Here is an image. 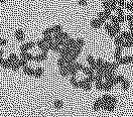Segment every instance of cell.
Returning <instances> with one entry per match:
<instances>
[{"instance_id": "cell-14", "label": "cell", "mask_w": 133, "mask_h": 117, "mask_svg": "<svg viewBox=\"0 0 133 117\" xmlns=\"http://www.w3.org/2000/svg\"><path fill=\"white\" fill-rule=\"evenodd\" d=\"M71 84H72L75 88H80V82L76 79L75 76H72V78H71Z\"/></svg>"}, {"instance_id": "cell-10", "label": "cell", "mask_w": 133, "mask_h": 117, "mask_svg": "<svg viewBox=\"0 0 133 117\" xmlns=\"http://www.w3.org/2000/svg\"><path fill=\"white\" fill-rule=\"evenodd\" d=\"M23 73H24L25 75L34 76V69L28 67V66H26V67L23 68Z\"/></svg>"}, {"instance_id": "cell-7", "label": "cell", "mask_w": 133, "mask_h": 117, "mask_svg": "<svg viewBox=\"0 0 133 117\" xmlns=\"http://www.w3.org/2000/svg\"><path fill=\"white\" fill-rule=\"evenodd\" d=\"M15 37H16V40L18 42H23L24 41V32H23V30L22 29H18L16 30V32H15Z\"/></svg>"}, {"instance_id": "cell-30", "label": "cell", "mask_w": 133, "mask_h": 117, "mask_svg": "<svg viewBox=\"0 0 133 117\" xmlns=\"http://www.w3.org/2000/svg\"><path fill=\"white\" fill-rule=\"evenodd\" d=\"M0 5H1V1H0Z\"/></svg>"}, {"instance_id": "cell-22", "label": "cell", "mask_w": 133, "mask_h": 117, "mask_svg": "<svg viewBox=\"0 0 133 117\" xmlns=\"http://www.w3.org/2000/svg\"><path fill=\"white\" fill-rule=\"evenodd\" d=\"M19 65H18V63H13V64H12V66H11V70H12V71H18V69H19Z\"/></svg>"}, {"instance_id": "cell-1", "label": "cell", "mask_w": 133, "mask_h": 117, "mask_svg": "<svg viewBox=\"0 0 133 117\" xmlns=\"http://www.w3.org/2000/svg\"><path fill=\"white\" fill-rule=\"evenodd\" d=\"M101 99L103 101V103H114V104L117 103L116 97L111 96V95H109V94H105L104 96L101 97Z\"/></svg>"}, {"instance_id": "cell-4", "label": "cell", "mask_w": 133, "mask_h": 117, "mask_svg": "<svg viewBox=\"0 0 133 117\" xmlns=\"http://www.w3.org/2000/svg\"><path fill=\"white\" fill-rule=\"evenodd\" d=\"M103 104H104V103H103V101H102L101 98L97 99V100L94 102V104H93V109H94V111H99L100 109H102Z\"/></svg>"}, {"instance_id": "cell-6", "label": "cell", "mask_w": 133, "mask_h": 117, "mask_svg": "<svg viewBox=\"0 0 133 117\" xmlns=\"http://www.w3.org/2000/svg\"><path fill=\"white\" fill-rule=\"evenodd\" d=\"M34 46H36V43H35V42H26V43H24V44H22V46H21L20 50H21V51H27L28 50L32 49Z\"/></svg>"}, {"instance_id": "cell-23", "label": "cell", "mask_w": 133, "mask_h": 117, "mask_svg": "<svg viewBox=\"0 0 133 117\" xmlns=\"http://www.w3.org/2000/svg\"><path fill=\"white\" fill-rule=\"evenodd\" d=\"M110 4H111V3H110L109 0H106V1L103 2V6H104L106 9H110Z\"/></svg>"}, {"instance_id": "cell-5", "label": "cell", "mask_w": 133, "mask_h": 117, "mask_svg": "<svg viewBox=\"0 0 133 117\" xmlns=\"http://www.w3.org/2000/svg\"><path fill=\"white\" fill-rule=\"evenodd\" d=\"M115 106H116V104H114V103H104L102 109H104L108 112H112L115 110Z\"/></svg>"}, {"instance_id": "cell-15", "label": "cell", "mask_w": 133, "mask_h": 117, "mask_svg": "<svg viewBox=\"0 0 133 117\" xmlns=\"http://www.w3.org/2000/svg\"><path fill=\"white\" fill-rule=\"evenodd\" d=\"M121 85H122V90H123V91H127V90L129 89V87H130V82L125 79L124 81L121 83Z\"/></svg>"}, {"instance_id": "cell-21", "label": "cell", "mask_w": 133, "mask_h": 117, "mask_svg": "<svg viewBox=\"0 0 133 117\" xmlns=\"http://www.w3.org/2000/svg\"><path fill=\"white\" fill-rule=\"evenodd\" d=\"M83 46H84L83 38H78V40H76V47H77V48H83Z\"/></svg>"}, {"instance_id": "cell-16", "label": "cell", "mask_w": 133, "mask_h": 117, "mask_svg": "<svg viewBox=\"0 0 133 117\" xmlns=\"http://www.w3.org/2000/svg\"><path fill=\"white\" fill-rule=\"evenodd\" d=\"M95 82H96V88L98 89V90H103V88H104V82H103V80H95Z\"/></svg>"}, {"instance_id": "cell-26", "label": "cell", "mask_w": 133, "mask_h": 117, "mask_svg": "<svg viewBox=\"0 0 133 117\" xmlns=\"http://www.w3.org/2000/svg\"><path fill=\"white\" fill-rule=\"evenodd\" d=\"M79 3H80V5H82V6H85V5L87 4L86 0H79Z\"/></svg>"}, {"instance_id": "cell-18", "label": "cell", "mask_w": 133, "mask_h": 117, "mask_svg": "<svg viewBox=\"0 0 133 117\" xmlns=\"http://www.w3.org/2000/svg\"><path fill=\"white\" fill-rule=\"evenodd\" d=\"M42 34H43V36H46V35H51V34H54V28L52 27H49V28H46L43 32H42Z\"/></svg>"}, {"instance_id": "cell-19", "label": "cell", "mask_w": 133, "mask_h": 117, "mask_svg": "<svg viewBox=\"0 0 133 117\" xmlns=\"http://www.w3.org/2000/svg\"><path fill=\"white\" fill-rule=\"evenodd\" d=\"M8 58L12 62V63H16V62H18V60H19L16 54H13V53H12V54H10V56H9Z\"/></svg>"}, {"instance_id": "cell-8", "label": "cell", "mask_w": 133, "mask_h": 117, "mask_svg": "<svg viewBox=\"0 0 133 117\" xmlns=\"http://www.w3.org/2000/svg\"><path fill=\"white\" fill-rule=\"evenodd\" d=\"M122 50H123V48H122L121 46H119V47H117L116 48V50H115V54H114V57H115V60H116V61H118V60H120V58H122V57H121Z\"/></svg>"}, {"instance_id": "cell-24", "label": "cell", "mask_w": 133, "mask_h": 117, "mask_svg": "<svg viewBox=\"0 0 133 117\" xmlns=\"http://www.w3.org/2000/svg\"><path fill=\"white\" fill-rule=\"evenodd\" d=\"M126 20L128 22H133V14H129L126 16Z\"/></svg>"}, {"instance_id": "cell-28", "label": "cell", "mask_w": 133, "mask_h": 117, "mask_svg": "<svg viewBox=\"0 0 133 117\" xmlns=\"http://www.w3.org/2000/svg\"><path fill=\"white\" fill-rule=\"evenodd\" d=\"M0 57H3V50H1V48H0Z\"/></svg>"}, {"instance_id": "cell-20", "label": "cell", "mask_w": 133, "mask_h": 117, "mask_svg": "<svg viewBox=\"0 0 133 117\" xmlns=\"http://www.w3.org/2000/svg\"><path fill=\"white\" fill-rule=\"evenodd\" d=\"M17 63H18L19 67L24 68V67H26V66H27V61H25V60H23V58H19Z\"/></svg>"}, {"instance_id": "cell-13", "label": "cell", "mask_w": 133, "mask_h": 117, "mask_svg": "<svg viewBox=\"0 0 133 117\" xmlns=\"http://www.w3.org/2000/svg\"><path fill=\"white\" fill-rule=\"evenodd\" d=\"M114 38H115V44H116V47L122 46V43H123V42H124V40L120 36V34H119V35H116Z\"/></svg>"}, {"instance_id": "cell-2", "label": "cell", "mask_w": 133, "mask_h": 117, "mask_svg": "<svg viewBox=\"0 0 133 117\" xmlns=\"http://www.w3.org/2000/svg\"><path fill=\"white\" fill-rule=\"evenodd\" d=\"M117 64L120 66V65H128V64H131L133 63V56H128V57H125V58H121L120 60L116 61Z\"/></svg>"}, {"instance_id": "cell-9", "label": "cell", "mask_w": 133, "mask_h": 117, "mask_svg": "<svg viewBox=\"0 0 133 117\" xmlns=\"http://www.w3.org/2000/svg\"><path fill=\"white\" fill-rule=\"evenodd\" d=\"M43 69L42 67H37L35 70H34V77L35 78H41L43 75Z\"/></svg>"}, {"instance_id": "cell-12", "label": "cell", "mask_w": 133, "mask_h": 117, "mask_svg": "<svg viewBox=\"0 0 133 117\" xmlns=\"http://www.w3.org/2000/svg\"><path fill=\"white\" fill-rule=\"evenodd\" d=\"M113 87H114V85L111 83V82H105L104 83V88H103V91H111L112 89H113Z\"/></svg>"}, {"instance_id": "cell-17", "label": "cell", "mask_w": 133, "mask_h": 117, "mask_svg": "<svg viewBox=\"0 0 133 117\" xmlns=\"http://www.w3.org/2000/svg\"><path fill=\"white\" fill-rule=\"evenodd\" d=\"M110 19H111V24L112 25H120V21H119V19H118V17L115 16V15H111L110 17Z\"/></svg>"}, {"instance_id": "cell-25", "label": "cell", "mask_w": 133, "mask_h": 117, "mask_svg": "<svg viewBox=\"0 0 133 117\" xmlns=\"http://www.w3.org/2000/svg\"><path fill=\"white\" fill-rule=\"evenodd\" d=\"M7 43V40H5V38H0V47L1 46H5Z\"/></svg>"}, {"instance_id": "cell-3", "label": "cell", "mask_w": 133, "mask_h": 117, "mask_svg": "<svg viewBox=\"0 0 133 117\" xmlns=\"http://www.w3.org/2000/svg\"><path fill=\"white\" fill-rule=\"evenodd\" d=\"M87 61H88V63H89V66L91 68L93 71H96L97 70V65H96V60L93 58L92 56H88L87 57Z\"/></svg>"}, {"instance_id": "cell-29", "label": "cell", "mask_w": 133, "mask_h": 117, "mask_svg": "<svg viewBox=\"0 0 133 117\" xmlns=\"http://www.w3.org/2000/svg\"><path fill=\"white\" fill-rule=\"evenodd\" d=\"M1 1V3H3V2H5V0H0Z\"/></svg>"}, {"instance_id": "cell-11", "label": "cell", "mask_w": 133, "mask_h": 117, "mask_svg": "<svg viewBox=\"0 0 133 117\" xmlns=\"http://www.w3.org/2000/svg\"><path fill=\"white\" fill-rule=\"evenodd\" d=\"M54 106L56 109H62L64 107V102L61 99H56L55 102H54Z\"/></svg>"}, {"instance_id": "cell-27", "label": "cell", "mask_w": 133, "mask_h": 117, "mask_svg": "<svg viewBox=\"0 0 133 117\" xmlns=\"http://www.w3.org/2000/svg\"><path fill=\"white\" fill-rule=\"evenodd\" d=\"M3 62H4V58H2V57H0V67H2V65H3Z\"/></svg>"}]
</instances>
